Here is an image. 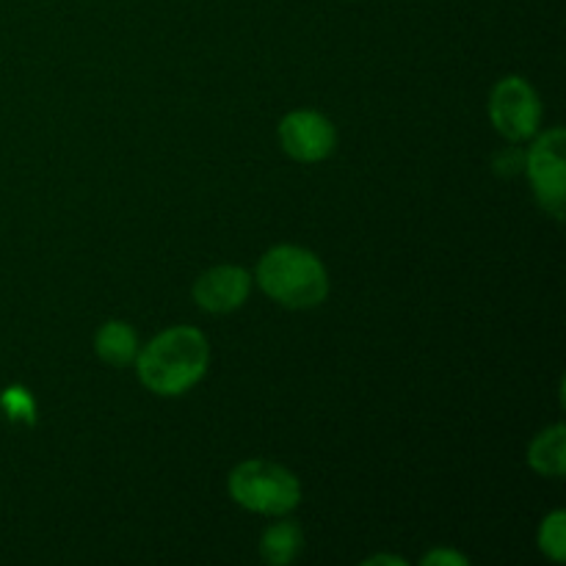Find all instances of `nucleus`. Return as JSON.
<instances>
[{"label": "nucleus", "mask_w": 566, "mask_h": 566, "mask_svg": "<svg viewBox=\"0 0 566 566\" xmlns=\"http://www.w3.org/2000/svg\"><path fill=\"white\" fill-rule=\"evenodd\" d=\"M374 564H398V566H403L401 558H392V556H376V558H368V562H365V566H374Z\"/></svg>", "instance_id": "14"}, {"label": "nucleus", "mask_w": 566, "mask_h": 566, "mask_svg": "<svg viewBox=\"0 0 566 566\" xmlns=\"http://www.w3.org/2000/svg\"><path fill=\"white\" fill-rule=\"evenodd\" d=\"M440 566V564H448V566H468V558L464 556H459V553H453V551H434V553H429V556L423 558V566Z\"/></svg>", "instance_id": "13"}, {"label": "nucleus", "mask_w": 566, "mask_h": 566, "mask_svg": "<svg viewBox=\"0 0 566 566\" xmlns=\"http://www.w3.org/2000/svg\"><path fill=\"white\" fill-rule=\"evenodd\" d=\"M337 133L324 114L293 111L280 122V144L291 158L302 164H318L335 149Z\"/></svg>", "instance_id": "6"}, {"label": "nucleus", "mask_w": 566, "mask_h": 566, "mask_svg": "<svg viewBox=\"0 0 566 566\" xmlns=\"http://www.w3.org/2000/svg\"><path fill=\"white\" fill-rule=\"evenodd\" d=\"M210 363L208 340L193 326L166 329L136 357L138 379L155 396H182L205 376Z\"/></svg>", "instance_id": "1"}, {"label": "nucleus", "mask_w": 566, "mask_h": 566, "mask_svg": "<svg viewBox=\"0 0 566 566\" xmlns=\"http://www.w3.org/2000/svg\"><path fill=\"white\" fill-rule=\"evenodd\" d=\"M564 147H566V136L562 127H556V130L545 133V136L531 147L528 160H525L536 199H539L542 208L558 221L564 219V202H566Z\"/></svg>", "instance_id": "4"}, {"label": "nucleus", "mask_w": 566, "mask_h": 566, "mask_svg": "<svg viewBox=\"0 0 566 566\" xmlns=\"http://www.w3.org/2000/svg\"><path fill=\"white\" fill-rule=\"evenodd\" d=\"M230 497L249 512L280 517L298 506L302 486L296 475L282 464L249 459L230 473Z\"/></svg>", "instance_id": "3"}, {"label": "nucleus", "mask_w": 566, "mask_h": 566, "mask_svg": "<svg viewBox=\"0 0 566 566\" xmlns=\"http://www.w3.org/2000/svg\"><path fill=\"white\" fill-rule=\"evenodd\" d=\"M298 551H302V531L291 520L271 525L260 542V556L274 566L291 564L298 556Z\"/></svg>", "instance_id": "10"}, {"label": "nucleus", "mask_w": 566, "mask_h": 566, "mask_svg": "<svg viewBox=\"0 0 566 566\" xmlns=\"http://www.w3.org/2000/svg\"><path fill=\"white\" fill-rule=\"evenodd\" d=\"M252 291V276L238 265H216L205 271L193 285V298L208 313H232L241 307Z\"/></svg>", "instance_id": "7"}, {"label": "nucleus", "mask_w": 566, "mask_h": 566, "mask_svg": "<svg viewBox=\"0 0 566 566\" xmlns=\"http://www.w3.org/2000/svg\"><path fill=\"white\" fill-rule=\"evenodd\" d=\"M490 116L497 133L509 142H525L536 133L542 119V105L536 92L523 77H503L490 97Z\"/></svg>", "instance_id": "5"}, {"label": "nucleus", "mask_w": 566, "mask_h": 566, "mask_svg": "<svg viewBox=\"0 0 566 566\" xmlns=\"http://www.w3.org/2000/svg\"><path fill=\"white\" fill-rule=\"evenodd\" d=\"M528 462L536 473L558 479L566 470V429L564 426H553V429L542 431L534 442H531Z\"/></svg>", "instance_id": "9"}, {"label": "nucleus", "mask_w": 566, "mask_h": 566, "mask_svg": "<svg viewBox=\"0 0 566 566\" xmlns=\"http://www.w3.org/2000/svg\"><path fill=\"white\" fill-rule=\"evenodd\" d=\"M94 352H97L99 359H105L114 368H122V365L133 363L138 357V337L136 332L130 329L122 321H108L103 329L94 337Z\"/></svg>", "instance_id": "8"}, {"label": "nucleus", "mask_w": 566, "mask_h": 566, "mask_svg": "<svg viewBox=\"0 0 566 566\" xmlns=\"http://www.w3.org/2000/svg\"><path fill=\"white\" fill-rule=\"evenodd\" d=\"M258 285L282 307H318L329 293L324 263L302 247H274L258 265Z\"/></svg>", "instance_id": "2"}, {"label": "nucleus", "mask_w": 566, "mask_h": 566, "mask_svg": "<svg viewBox=\"0 0 566 566\" xmlns=\"http://www.w3.org/2000/svg\"><path fill=\"white\" fill-rule=\"evenodd\" d=\"M0 407L11 415V418H25L33 420V401L22 387H9L0 398Z\"/></svg>", "instance_id": "12"}, {"label": "nucleus", "mask_w": 566, "mask_h": 566, "mask_svg": "<svg viewBox=\"0 0 566 566\" xmlns=\"http://www.w3.org/2000/svg\"><path fill=\"white\" fill-rule=\"evenodd\" d=\"M539 547L553 558V562H564L566 558V514L553 512L545 517L539 528Z\"/></svg>", "instance_id": "11"}]
</instances>
